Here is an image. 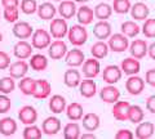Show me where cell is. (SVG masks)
I'll return each mask as SVG.
<instances>
[{
	"label": "cell",
	"instance_id": "816d5d0a",
	"mask_svg": "<svg viewBox=\"0 0 155 139\" xmlns=\"http://www.w3.org/2000/svg\"><path fill=\"white\" fill-rule=\"evenodd\" d=\"M147 54H149L150 58L155 61V41L151 43V44L149 45V52H147Z\"/></svg>",
	"mask_w": 155,
	"mask_h": 139
},
{
	"label": "cell",
	"instance_id": "8fae6325",
	"mask_svg": "<svg viewBox=\"0 0 155 139\" xmlns=\"http://www.w3.org/2000/svg\"><path fill=\"white\" fill-rule=\"evenodd\" d=\"M34 46L26 40H19L13 46V54L17 59H27L32 55Z\"/></svg>",
	"mask_w": 155,
	"mask_h": 139
},
{
	"label": "cell",
	"instance_id": "d4e9b609",
	"mask_svg": "<svg viewBox=\"0 0 155 139\" xmlns=\"http://www.w3.org/2000/svg\"><path fill=\"white\" fill-rule=\"evenodd\" d=\"M79 93L81 97H84V98L94 97L97 93V84L94 83V80L87 79V77H85V80H81V83L79 85Z\"/></svg>",
	"mask_w": 155,
	"mask_h": 139
},
{
	"label": "cell",
	"instance_id": "3957f363",
	"mask_svg": "<svg viewBox=\"0 0 155 139\" xmlns=\"http://www.w3.org/2000/svg\"><path fill=\"white\" fill-rule=\"evenodd\" d=\"M109 48L110 50H113L114 53H123L127 49H129V40L128 36H125L124 33H114L109 37Z\"/></svg>",
	"mask_w": 155,
	"mask_h": 139
},
{
	"label": "cell",
	"instance_id": "f1b7e54d",
	"mask_svg": "<svg viewBox=\"0 0 155 139\" xmlns=\"http://www.w3.org/2000/svg\"><path fill=\"white\" fill-rule=\"evenodd\" d=\"M64 83L69 88H76L81 83V74L78 70H74V67H71V70H67L64 74Z\"/></svg>",
	"mask_w": 155,
	"mask_h": 139
},
{
	"label": "cell",
	"instance_id": "bcb514c9",
	"mask_svg": "<svg viewBox=\"0 0 155 139\" xmlns=\"http://www.w3.org/2000/svg\"><path fill=\"white\" fill-rule=\"evenodd\" d=\"M11 66V57L7 52L0 50V70H8Z\"/></svg>",
	"mask_w": 155,
	"mask_h": 139
},
{
	"label": "cell",
	"instance_id": "e0dca14e",
	"mask_svg": "<svg viewBox=\"0 0 155 139\" xmlns=\"http://www.w3.org/2000/svg\"><path fill=\"white\" fill-rule=\"evenodd\" d=\"M120 68H122L123 74L132 76V75H137L141 70V65H140V61L134 57H128V58H124L120 63Z\"/></svg>",
	"mask_w": 155,
	"mask_h": 139
},
{
	"label": "cell",
	"instance_id": "b9f144b4",
	"mask_svg": "<svg viewBox=\"0 0 155 139\" xmlns=\"http://www.w3.org/2000/svg\"><path fill=\"white\" fill-rule=\"evenodd\" d=\"M141 31L147 39L155 37V18H146Z\"/></svg>",
	"mask_w": 155,
	"mask_h": 139
},
{
	"label": "cell",
	"instance_id": "2e32d148",
	"mask_svg": "<svg viewBox=\"0 0 155 139\" xmlns=\"http://www.w3.org/2000/svg\"><path fill=\"white\" fill-rule=\"evenodd\" d=\"M61 128H62L61 120L54 116L47 117L41 124L43 133L47 134V135H56L58 131H61Z\"/></svg>",
	"mask_w": 155,
	"mask_h": 139
},
{
	"label": "cell",
	"instance_id": "f907efd6",
	"mask_svg": "<svg viewBox=\"0 0 155 139\" xmlns=\"http://www.w3.org/2000/svg\"><path fill=\"white\" fill-rule=\"evenodd\" d=\"M3 8H11V7H19V0H2Z\"/></svg>",
	"mask_w": 155,
	"mask_h": 139
},
{
	"label": "cell",
	"instance_id": "11a10c76",
	"mask_svg": "<svg viewBox=\"0 0 155 139\" xmlns=\"http://www.w3.org/2000/svg\"><path fill=\"white\" fill-rule=\"evenodd\" d=\"M2 41H3V33L0 32V44H2Z\"/></svg>",
	"mask_w": 155,
	"mask_h": 139
},
{
	"label": "cell",
	"instance_id": "ee69618b",
	"mask_svg": "<svg viewBox=\"0 0 155 139\" xmlns=\"http://www.w3.org/2000/svg\"><path fill=\"white\" fill-rule=\"evenodd\" d=\"M36 0H22L21 2V12L25 14H34L38 12Z\"/></svg>",
	"mask_w": 155,
	"mask_h": 139
},
{
	"label": "cell",
	"instance_id": "7a4b0ae2",
	"mask_svg": "<svg viewBox=\"0 0 155 139\" xmlns=\"http://www.w3.org/2000/svg\"><path fill=\"white\" fill-rule=\"evenodd\" d=\"M52 43V35L44 28H38L31 36V44L35 49H47Z\"/></svg>",
	"mask_w": 155,
	"mask_h": 139
},
{
	"label": "cell",
	"instance_id": "f5cc1de1",
	"mask_svg": "<svg viewBox=\"0 0 155 139\" xmlns=\"http://www.w3.org/2000/svg\"><path fill=\"white\" fill-rule=\"evenodd\" d=\"M81 139H85V138H89V139H94L96 135L93 134V131H89V133H84V134H81L80 135Z\"/></svg>",
	"mask_w": 155,
	"mask_h": 139
},
{
	"label": "cell",
	"instance_id": "484cf974",
	"mask_svg": "<svg viewBox=\"0 0 155 139\" xmlns=\"http://www.w3.org/2000/svg\"><path fill=\"white\" fill-rule=\"evenodd\" d=\"M150 13V9L145 3H134L132 8H130V16L136 21H145Z\"/></svg>",
	"mask_w": 155,
	"mask_h": 139
},
{
	"label": "cell",
	"instance_id": "d6986e66",
	"mask_svg": "<svg viewBox=\"0 0 155 139\" xmlns=\"http://www.w3.org/2000/svg\"><path fill=\"white\" fill-rule=\"evenodd\" d=\"M52 92V85L48 80L40 79L36 80V85H35V92H34L32 97L36 99H45L51 95Z\"/></svg>",
	"mask_w": 155,
	"mask_h": 139
},
{
	"label": "cell",
	"instance_id": "7402d4cb",
	"mask_svg": "<svg viewBox=\"0 0 155 139\" xmlns=\"http://www.w3.org/2000/svg\"><path fill=\"white\" fill-rule=\"evenodd\" d=\"M58 13H60V16L62 18H65V20H70L76 14L78 9H76V5H75V2H72V0H62L60 3V5H58Z\"/></svg>",
	"mask_w": 155,
	"mask_h": 139
},
{
	"label": "cell",
	"instance_id": "8992f818",
	"mask_svg": "<svg viewBox=\"0 0 155 139\" xmlns=\"http://www.w3.org/2000/svg\"><path fill=\"white\" fill-rule=\"evenodd\" d=\"M145 83L146 81L142 77L137 75H132L125 81V89L130 95H140L145 89Z\"/></svg>",
	"mask_w": 155,
	"mask_h": 139
},
{
	"label": "cell",
	"instance_id": "9c48e42d",
	"mask_svg": "<svg viewBox=\"0 0 155 139\" xmlns=\"http://www.w3.org/2000/svg\"><path fill=\"white\" fill-rule=\"evenodd\" d=\"M100 98L105 103L114 104L115 102H118L120 98V92L119 89L114 86V84H107L100 90Z\"/></svg>",
	"mask_w": 155,
	"mask_h": 139
},
{
	"label": "cell",
	"instance_id": "6da1fadb",
	"mask_svg": "<svg viewBox=\"0 0 155 139\" xmlns=\"http://www.w3.org/2000/svg\"><path fill=\"white\" fill-rule=\"evenodd\" d=\"M67 39L74 46H81L88 40V31L84 25H72L67 32Z\"/></svg>",
	"mask_w": 155,
	"mask_h": 139
},
{
	"label": "cell",
	"instance_id": "44dd1931",
	"mask_svg": "<svg viewBox=\"0 0 155 139\" xmlns=\"http://www.w3.org/2000/svg\"><path fill=\"white\" fill-rule=\"evenodd\" d=\"M93 35L98 40H106L113 35L111 33V25L107 21H98L93 27Z\"/></svg>",
	"mask_w": 155,
	"mask_h": 139
},
{
	"label": "cell",
	"instance_id": "ac0fdd59",
	"mask_svg": "<svg viewBox=\"0 0 155 139\" xmlns=\"http://www.w3.org/2000/svg\"><path fill=\"white\" fill-rule=\"evenodd\" d=\"M65 61H66V65L70 66V67H79V66H83L84 61H85V55L83 53V50L80 49H71L66 53L65 55Z\"/></svg>",
	"mask_w": 155,
	"mask_h": 139
},
{
	"label": "cell",
	"instance_id": "836d02e7",
	"mask_svg": "<svg viewBox=\"0 0 155 139\" xmlns=\"http://www.w3.org/2000/svg\"><path fill=\"white\" fill-rule=\"evenodd\" d=\"M28 65H30L31 70L34 71H44L48 67V59L44 54H32L30 57V61H28Z\"/></svg>",
	"mask_w": 155,
	"mask_h": 139
},
{
	"label": "cell",
	"instance_id": "f35d334b",
	"mask_svg": "<svg viewBox=\"0 0 155 139\" xmlns=\"http://www.w3.org/2000/svg\"><path fill=\"white\" fill-rule=\"evenodd\" d=\"M41 135H43V129L36 126L35 124L26 125V128L22 131V137L25 139H40Z\"/></svg>",
	"mask_w": 155,
	"mask_h": 139
},
{
	"label": "cell",
	"instance_id": "d590c367",
	"mask_svg": "<svg viewBox=\"0 0 155 139\" xmlns=\"http://www.w3.org/2000/svg\"><path fill=\"white\" fill-rule=\"evenodd\" d=\"M120 31H122V33H124L125 36L134 37L140 33L141 28H140V26L134 21H125L122 23V26H120Z\"/></svg>",
	"mask_w": 155,
	"mask_h": 139
},
{
	"label": "cell",
	"instance_id": "ab89813d",
	"mask_svg": "<svg viewBox=\"0 0 155 139\" xmlns=\"http://www.w3.org/2000/svg\"><path fill=\"white\" fill-rule=\"evenodd\" d=\"M16 79L12 77L11 75L5 76V77L0 79V93L3 94H11L14 89H16Z\"/></svg>",
	"mask_w": 155,
	"mask_h": 139
},
{
	"label": "cell",
	"instance_id": "83f0119b",
	"mask_svg": "<svg viewBox=\"0 0 155 139\" xmlns=\"http://www.w3.org/2000/svg\"><path fill=\"white\" fill-rule=\"evenodd\" d=\"M17 121L12 117H4L0 120V134L4 137H11L17 131Z\"/></svg>",
	"mask_w": 155,
	"mask_h": 139
},
{
	"label": "cell",
	"instance_id": "5b68a950",
	"mask_svg": "<svg viewBox=\"0 0 155 139\" xmlns=\"http://www.w3.org/2000/svg\"><path fill=\"white\" fill-rule=\"evenodd\" d=\"M67 45L64 40L61 39H56L54 41L51 43V45L48 46V55L51 57L52 59L58 61V59H62L67 53Z\"/></svg>",
	"mask_w": 155,
	"mask_h": 139
},
{
	"label": "cell",
	"instance_id": "9a60e30c",
	"mask_svg": "<svg viewBox=\"0 0 155 139\" xmlns=\"http://www.w3.org/2000/svg\"><path fill=\"white\" fill-rule=\"evenodd\" d=\"M18 118L25 125H32L38 120V111L32 106H23L18 111Z\"/></svg>",
	"mask_w": 155,
	"mask_h": 139
},
{
	"label": "cell",
	"instance_id": "60d3db41",
	"mask_svg": "<svg viewBox=\"0 0 155 139\" xmlns=\"http://www.w3.org/2000/svg\"><path fill=\"white\" fill-rule=\"evenodd\" d=\"M130 8H132L130 0H114L113 3L114 12L118 14H127L128 12H130Z\"/></svg>",
	"mask_w": 155,
	"mask_h": 139
},
{
	"label": "cell",
	"instance_id": "681fc988",
	"mask_svg": "<svg viewBox=\"0 0 155 139\" xmlns=\"http://www.w3.org/2000/svg\"><path fill=\"white\" fill-rule=\"evenodd\" d=\"M146 109L155 115V95H150L146 99Z\"/></svg>",
	"mask_w": 155,
	"mask_h": 139
},
{
	"label": "cell",
	"instance_id": "7dc6e473",
	"mask_svg": "<svg viewBox=\"0 0 155 139\" xmlns=\"http://www.w3.org/2000/svg\"><path fill=\"white\" fill-rule=\"evenodd\" d=\"M116 139H132L134 138V134L129 130V129H120L115 134Z\"/></svg>",
	"mask_w": 155,
	"mask_h": 139
},
{
	"label": "cell",
	"instance_id": "d6a6232c",
	"mask_svg": "<svg viewBox=\"0 0 155 139\" xmlns=\"http://www.w3.org/2000/svg\"><path fill=\"white\" fill-rule=\"evenodd\" d=\"M66 115L71 121H79L84 116L83 106L78 102H72L66 107Z\"/></svg>",
	"mask_w": 155,
	"mask_h": 139
},
{
	"label": "cell",
	"instance_id": "4316f807",
	"mask_svg": "<svg viewBox=\"0 0 155 139\" xmlns=\"http://www.w3.org/2000/svg\"><path fill=\"white\" fill-rule=\"evenodd\" d=\"M76 18L80 25H84V26L91 25L94 18V11L88 5H81L76 12Z\"/></svg>",
	"mask_w": 155,
	"mask_h": 139
},
{
	"label": "cell",
	"instance_id": "9f6ffc18",
	"mask_svg": "<svg viewBox=\"0 0 155 139\" xmlns=\"http://www.w3.org/2000/svg\"><path fill=\"white\" fill-rule=\"evenodd\" d=\"M54 2H60V3H61V2H62V0H54Z\"/></svg>",
	"mask_w": 155,
	"mask_h": 139
},
{
	"label": "cell",
	"instance_id": "52a82bcc",
	"mask_svg": "<svg viewBox=\"0 0 155 139\" xmlns=\"http://www.w3.org/2000/svg\"><path fill=\"white\" fill-rule=\"evenodd\" d=\"M13 31V35L17 37L19 40H26V39H30L34 33V28L28 22L25 21H17L14 23V26L12 28Z\"/></svg>",
	"mask_w": 155,
	"mask_h": 139
},
{
	"label": "cell",
	"instance_id": "277c9868",
	"mask_svg": "<svg viewBox=\"0 0 155 139\" xmlns=\"http://www.w3.org/2000/svg\"><path fill=\"white\" fill-rule=\"evenodd\" d=\"M69 26L65 18H53L51 25H49V32L53 39H64L65 36H67L69 32Z\"/></svg>",
	"mask_w": 155,
	"mask_h": 139
},
{
	"label": "cell",
	"instance_id": "cb8c5ba5",
	"mask_svg": "<svg viewBox=\"0 0 155 139\" xmlns=\"http://www.w3.org/2000/svg\"><path fill=\"white\" fill-rule=\"evenodd\" d=\"M58 11H57V8L53 5L52 3H48V2H45V3H43V4H40V5L38 7V16H39V18L40 20H44V21H52L53 18H54V16H56V13H57Z\"/></svg>",
	"mask_w": 155,
	"mask_h": 139
},
{
	"label": "cell",
	"instance_id": "603a6c76",
	"mask_svg": "<svg viewBox=\"0 0 155 139\" xmlns=\"http://www.w3.org/2000/svg\"><path fill=\"white\" fill-rule=\"evenodd\" d=\"M100 124H101L100 116L94 112L85 113L83 118H81V125H83V128L87 131H96L100 128Z\"/></svg>",
	"mask_w": 155,
	"mask_h": 139
},
{
	"label": "cell",
	"instance_id": "db71d44e",
	"mask_svg": "<svg viewBox=\"0 0 155 139\" xmlns=\"http://www.w3.org/2000/svg\"><path fill=\"white\" fill-rule=\"evenodd\" d=\"M74 2H75V3H81V4H83V3L89 2V0H74Z\"/></svg>",
	"mask_w": 155,
	"mask_h": 139
},
{
	"label": "cell",
	"instance_id": "4dcf8cb0",
	"mask_svg": "<svg viewBox=\"0 0 155 139\" xmlns=\"http://www.w3.org/2000/svg\"><path fill=\"white\" fill-rule=\"evenodd\" d=\"M109 44L105 43V40H98L91 46V54L97 59H104L106 55L109 54Z\"/></svg>",
	"mask_w": 155,
	"mask_h": 139
},
{
	"label": "cell",
	"instance_id": "4fadbf2b",
	"mask_svg": "<svg viewBox=\"0 0 155 139\" xmlns=\"http://www.w3.org/2000/svg\"><path fill=\"white\" fill-rule=\"evenodd\" d=\"M28 68H30V65L28 62H26L25 59H18L16 62H13L9 66V75L14 79H22L25 77L26 74L28 72Z\"/></svg>",
	"mask_w": 155,
	"mask_h": 139
},
{
	"label": "cell",
	"instance_id": "74e56055",
	"mask_svg": "<svg viewBox=\"0 0 155 139\" xmlns=\"http://www.w3.org/2000/svg\"><path fill=\"white\" fill-rule=\"evenodd\" d=\"M80 125L78 122H69L64 128V137L66 139H78L80 138Z\"/></svg>",
	"mask_w": 155,
	"mask_h": 139
},
{
	"label": "cell",
	"instance_id": "7c38bea8",
	"mask_svg": "<svg viewBox=\"0 0 155 139\" xmlns=\"http://www.w3.org/2000/svg\"><path fill=\"white\" fill-rule=\"evenodd\" d=\"M122 75H123V71L119 66L109 65L104 68L102 79L106 84H116L120 79H122Z\"/></svg>",
	"mask_w": 155,
	"mask_h": 139
},
{
	"label": "cell",
	"instance_id": "8d00e7d4",
	"mask_svg": "<svg viewBox=\"0 0 155 139\" xmlns=\"http://www.w3.org/2000/svg\"><path fill=\"white\" fill-rule=\"evenodd\" d=\"M143 118H145L143 109L140 106H137V104H130L128 121H130L132 124H140L141 121H143Z\"/></svg>",
	"mask_w": 155,
	"mask_h": 139
},
{
	"label": "cell",
	"instance_id": "f546056e",
	"mask_svg": "<svg viewBox=\"0 0 155 139\" xmlns=\"http://www.w3.org/2000/svg\"><path fill=\"white\" fill-rule=\"evenodd\" d=\"M48 106H49V109L53 112V113H62L64 111H66V99L65 97H62L60 94H54L52 95L51 99H49V103H48Z\"/></svg>",
	"mask_w": 155,
	"mask_h": 139
},
{
	"label": "cell",
	"instance_id": "c3c4849f",
	"mask_svg": "<svg viewBox=\"0 0 155 139\" xmlns=\"http://www.w3.org/2000/svg\"><path fill=\"white\" fill-rule=\"evenodd\" d=\"M145 81H146V84L155 86V68H150L146 71V74H145Z\"/></svg>",
	"mask_w": 155,
	"mask_h": 139
},
{
	"label": "cell",
	"instance_id": "ffe728a7",
	"mask_svg": "<svg viewBox=\"0 0 155 139\" xmlns=\"http://www.w3.org/2000/svg\"><path fill=\"white\" fill-rule=\"evenodd\" d=\"M154 133H155V125L153 122L141 121L140 124H137L134 135L138 139H149L154 135Z\"/></svg>",
	"mask_w": 155,
	"mask_h": 139
},
{
	"label": "cell",
	"instance_id": "7bdbcfd3",
	"mask_svg": "<svg viewBox=\"0 0 155 139\" xmlns=\"http://www.w3.org/2000/svg\"><path fill=\"white\" fill-rule=\"evenodd\" d=\"M4 20L9 23H16L19 17V9L18 7H11V8H4L3 12Z\"/></svg>",
	"mask_w": 155,
	"mask_h": 139
},
{
	"label": "cell",
	"instance_id": "f6af8a7d",
	"mask_svg": "<svg viewBox=\"0 0 155 139\" xmlns=\"http://www.w3.org/2000/svg\"><path fill=\"white\" fill-rule=\"evenodd\" d=\"M12 107V100L8 94H0V113H7Z\"/></svg>",
	"mask_w": 155,
	"mask_h": 139
},
{
	"label": "cell",
	"instance_id": "5bb4252c",
	"mask_svg": "<svg viewBox=\"0 0 155 139\" xmlns=\"http://www.w3.org/2000/svg\"><path fill=\"white\" fill-rule=\"evenodd\" d=\"M130 103L127 100H118L114 103L113 107V116L118 121H128V115H129Z\"/></svg>",
	"mask_w": 155,
	"mask_h": 139
},
{
	"label": "cell",
	"instance_id": "1f68e13d",
	"mask_svg": "<svg viewBox=\"0 0 155 139\" xmlns=\"http://www.w3.org/2000/svg\"><path fill=\"white\" fill-rule=\"evenodd\" d=\"M113 12H114L113 5H110L107 3H100L94 8V17L98 21H107L111 17Z\"/></svg>",
	"mask_w": 155,
	"mask_h": 139
},
{
	"label": "cell",
	"instance_id": "30bf717a",
	"mask_svg": "<svg viewBox=\"0 0 155 139\" xmlns=\"http://www.w3.org/2000/svg\"><path fill=\"white\" fill-rule=\"evenodd\" d=\"M128 50L132 57H134V58H137V59H142L147 55L149 45H147V43L142 39H136L129 44Z\"/></svg>",
	"mask_w": 155,
	"mask_h": 139
},
{
	"label": "cell",
	"instance_id": "ba28073f",
	"mask_svg": "<svg viewBox=\"0 0 155 139\" xmlns=\"http://www.w3.org/2000/svg\"><path fill=\"white\" fill-rule=\"evenodd\" d=\"M81 72H83L84 77L87 79H94L100 75L101 72V65L100 61L92 57L91 59H85L83 63V68H81Z\"/></svg>",
	"mask_w": 155,
	"mask_h": 139
},
{
	"label": "cell",
	"instance_id": "e575fe53",
	"mask_svg": "<svg viewBox=\"0 0 155 139\" xmlns=\"http://www.w3.org/2000/svg\"><path fill=\"white\" fill-rule=\"evenodd\" d=\"M35 85H36V80L32 77H22L18 83V89L21 90L22 94L25 95H32L35 92Z\"/></svg>",
	"mask_w": 155,
	"mask_h": 139
}]
</instances>
